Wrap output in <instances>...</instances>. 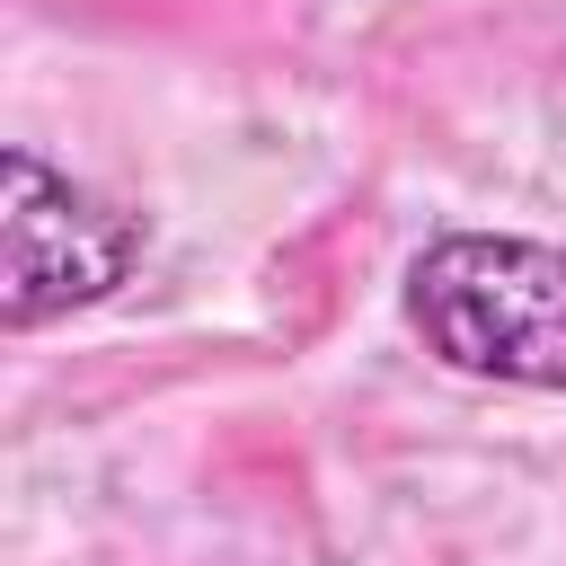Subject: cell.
Masks as SVG:
<instances>
[{
    "instance_id": "cell-1",
    "label": "cell",
    "mask_w": 566,
    "mask_h": 566,
    "mask_svg": "<svg viewBox=\"0 0 566 566\" xmlns=\"http://www.w3.org/2000/svg\"><path fill=\"white\" fill-rule=\"evenodd\" d=\"M407 336L495 389H566V248L522 230H442L398 283Z\"/></svg>"
},
{
    "instance_id": "cell-2",
    "label": "cell",
    "mask_w": 566,
    "mask_h": 566,
    "mask_svg": "<svg viewBox=\"0 0 566 566\" xmlns=\"http://www.w3.org/2000/svg\"><path fill=\"white\" fill-rule=\"evenodd\" d=\"M150 256V221L44 150H0V327L35 336L71 310L115 301Z\"/></svg>"
}]
</instances>
